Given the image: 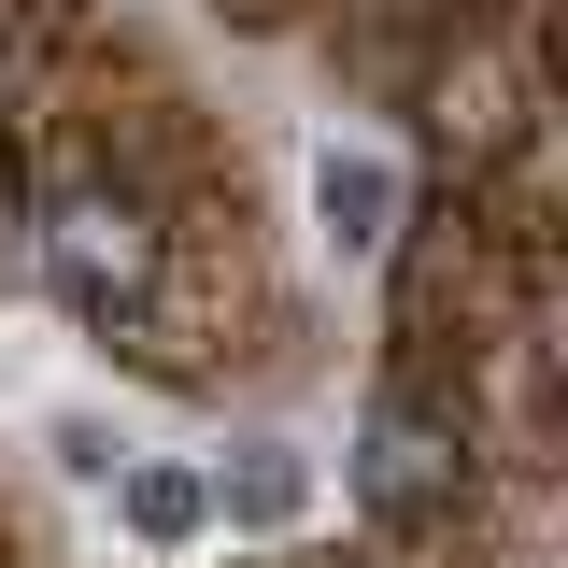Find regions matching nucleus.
Instances as JSON below:
<instances>
[{
    "instance_id": "f257e3e1",
    "label": "nucleus",
    "mask_w": 568,
    "mask_h": 568,
    "mask_svg": "<svg viewBox=\"0 0 568 568\" xmlns=\"http://www.w3.org/2000/svg\"><path fill=\"white\" fill-rule=\"evenodd\" d=\"M43 271H58V298L85 327H129L142 298H156V227L129 200H58L43 213Z\"/></svg>"
},
{
    "instance_id": "f03ea898",
    "label": "nucleus",
    "mask_w": 568,
    "mask_h": 568,
    "mask_svg": "<svg viewBox=\"0 0 568 568\" xmlns=\"http://www.w3.org/2000/svg\"><path fill=\"white\" fill-rule=\"evenodd\" d=\"M355 484H369V511L426 526V511L455 497V455H440V426H413V413H369V455H355Z\"/></svg>"
},
{
    "instance_id": "7ed1b4c3",
    "label": "nucleus",
    "mask_w": 568,
    "mask_h": 568,
    "mask_svg": "<svg viewBox=\"0 0 568 568\" xmlns=\"http://www.w3.org/2000/svg\"><path fill=\"white\" fill-rule=\"evenodd\" d=\"M313 213H327L342 256H369V242L398 227V171H384L369 142H327V156H313Z\"/></svg>"
},
{
    "instance_id": "20e7f679",
    "label": "nucleus",
    "mask_w": 568,
    "mask_h": 568,
    "mask_svg": "<svg viewBox=\"0 0 568 568\" xmlns=\"http://www.w3.org/2000/svg\"><path fill=\"white\" fill-rule=\"evenodd\" d=\"M213 497H227L242 526H284V511H298V497H313V484H298V455H284V440H256V455H242V469H227V484H213Z\"/></svg>"
},
{
    "instance_id": "39448f33",
    "label": "nucleus",
    "mask_w": 568,
    "mask_h": 568,
    "mask_svg": "<svg viewBox=\"0 0 568 568\" xmlns=\"http://www.w3.org/2000/svg\"><path fill=\"white\" fill-rule=\"evenodd\" d=\"M114 484H129V526H142V540H185V526H200V484H185V469H114Z\"/></svg>"
}]
</instances>
